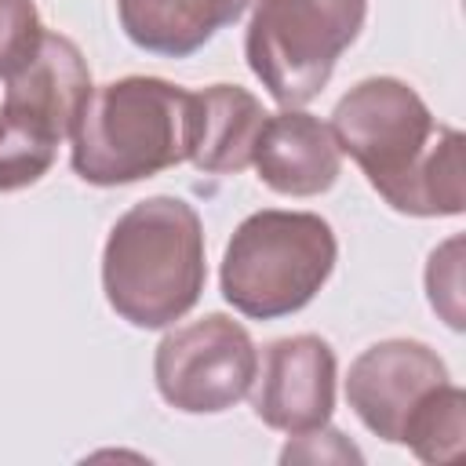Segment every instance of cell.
Segmentation results:
<instances>
[{"mask_svg": "<svg viewBox=\"0 0 466 466\" xmlns=\"http://www.w3.org/2000/svg\"><path fill=\"white\" fill-rule=\"evenodd\" d=\"M331 135L393 211L419 218L462 211V135L437 124L404 80L368 76L350 87L331 113Z\"/></svg>", "mask_w": 466, "mask_h": 466, "instance_id": "obj_1", "label": "cell"}, {"mask_svg": "<svg viewBox=\"0 0 466 466\" xmlns=\"http://www.w3.org/2000/svg\"><path fill=\"white\" fill-rule=\"evenodd\" d=\"M204 280V226L193 204L149 197L113 222L102 251V291L120 320L167 328L200 302Z\"/></svg>", "mask_w": 466, "mask_h": 466, "instance_id": "obj_2", "label": "cell"}, {"mask_svg": "<svg viewBox=\"0 0 466 466\" xmlns=\"http://www.w3.org/2000/svg\"><path fill=\"white\" fill-rule=\"evenodd\" d=\"M193 91L160 76L91 87L69 138L73 171L91 186H127L189 157Z\"/></svg>", "mask_w": 466, "mask_h": 466, "instance_id": "obj_3", "label": "cell"}, {"mask_svg": "<svg viewBox=\"0 0 466 466\" xmlns=\"http://www.w3.org/2000/svg\"><path fill=\"white\" fill-rule=\"evenodd\" d=\"M335 255V233L320 215L262 208L226 244L218 273L222 299L251 320L299 313L331 277Z\"/></svg>", "mask_w": 466, "mask_h": 466, "instance_id": "obj_4", "label": "cell"}, {"mask_svg": "<svg viewBox=\"0 0 466 466\" xmlns=\"http://www.w3.org/2000/svg\"><path fill=\"white\" fill-rule=\"evenodd\" d=\"M368 0H255L244 55L284 106H306L331 80L339 55L364 29Z\"/></svg>", "mask_w": 466, "mask_h": 466, "instance_id": "obj_5", "label": "cell"}, {"mask_svg": "<svg viewBox=\"0 0 466 466\" xmlns=\"http://www.w3.org/2000/svg\"><path fill=\"white\" fill-rule=\"evenodd\" d=\"M258 350L244 324L208 313L167 331L153 357L160 397L186 415H218L244 400L255 386Z\"/></svg>", "mask_w": 466, "mask_h": 466, "instance_id": "obj_6", "label": "cell"}, {"mask_svg": "<svg viewBox=\"0 0 466 466\" xmlns=\"http://www.w3.org/2000/svg\"><path fill=\"white\" fill-rule=\"evenodd\" d=\"M444 382H448V368L426 342L386 339L368 346L350 364L346 400L375 437L400 444L415 408Z\"/></svg>", "mask_w": 466, "mask_h": 466, "instance_id": "obj_7", "label": "cell"}, {"mask_svg": "<svg viewBox=\"0 0 466 466\" xmlns=\"http://www.w3.org/2000/svg\"><path fill=\"white\" fill-rule=\"evenodd\" d=\"M255 415L280 433H309L335 411V350L320 335L277 339L255 371Z\"/></svg>", "mask_w": 466, "mask_h": 466, "instance_id": "obj_8", "label": "cell"}, {"mask_svg": "<svg viewBox=\"0 0 466 466\" xmlns=\"http://www.w3.org/2000/svg\"><path fill=\"white\" fill-rule=\"evenodd\" d=\"M251 164L273 193L317 197L335 186L342 171V149L331 135V124L302 109H284L262 120Z\"/></svg>", "mask_w": 466, "mask_h": 466, "instance_id": "obj_9", "label": "cell"}, {"mask_svg": "<svg viewBox=\"0 0 466 466\" xmlns=\"http://www.w3.org/2000/svg\"><path fill=\"white\" fill-rule=\"evenodd\" d=\"M4 84H7L4 106L18 116L40 124L44 131H51L62 142L73 131V124L91 95V69L69 36L44 29L29 62L18 73H11Z\"/></svg>", "mask_w": 466, "mask_h": 466, "instance_id": "obj_10", "label": "cell"}, {"mask_svg": "<svg viewBox=\"0 0 466 466\" xmlns=\"http://www.w3.org/2000/svg\"><path fill=\"white\" fill-rule=\"evenodd\" d=\"M269 113L237 84H211L193 91L189 113V164L208 175H237L251 164L255 138Z\"/></svg>", "mask_w": 466, "mask_h": 466, "instance_id": "obj_11", "label": "cell"}, {"mask_svg": "<svg viewBox=\"0 0 466 466\" xmlns=\"http://www.w3.org/2000/svg\"><path fill=\"white\" fill-rule=\"evenodd\" d=\"M251 0H116L127 40L149 55L189 58L218 29L233 25Z\"/></svg>", "mask_w": 466, "mask_h": 466, "instance_id": "obj_12", "label": "cell"}, {"mask_svg": "<svg viewBox=\"0 0 466 466\" xmlns=\"http://www.w3.org/2000/svg\"><path fill=\"white\" fill-rule=\"evenodd\" d=\"M462 433H466V393L444 382L415 408L400 444H408L422 462H444L462 451Z\"/></svg>", "mask_w": 466, "mask_h": 466, "instance_id": "obj_13", "label": "cell"}, {"mask_svg": "<svg viewBox=\"0 0 466 466\" xmlns=\"http://www.w3.org/2000/svg\"><path fill=\"white\" fill-rule=\"evenodd\" d=\"M58 153V138L40 124L0 106V193L40 182Z\"/></svg>", "mask_w": 466, "mask_h": 466, "instance_id": "obj_14", "label": "cell"}, {"mask_svg": "<svg viewBox=\"0 0 466 466\" xmlns=\"http://www.w3.org/2000/svg\"><path fill=\"white\" fill-rule=\"evenodd\" d=\"M44 36V22L33 0H0V80L18 73Z\"/></svg>", "mask_w": 466, "mask_h": 466, "instance_id": "obj_15", "label": "cell"}, {"mask_svg": "<svg viewBox=\"0 0 466 466\" xmlns=\"http://www.w3.org/2000/svg\"><path fill=\"white\" fill-rule=\"evenodd\" d=\"M462 248V244H459ZM459 248L448 258V277H441L433 266H426V291H430V306L444 313V320L459 331L462 328V309H459Z\"/></svg>", "mask_w": 466, "mask_h": 466, "instance_id": "obj_16", "label": "cell"}]
</instances>
